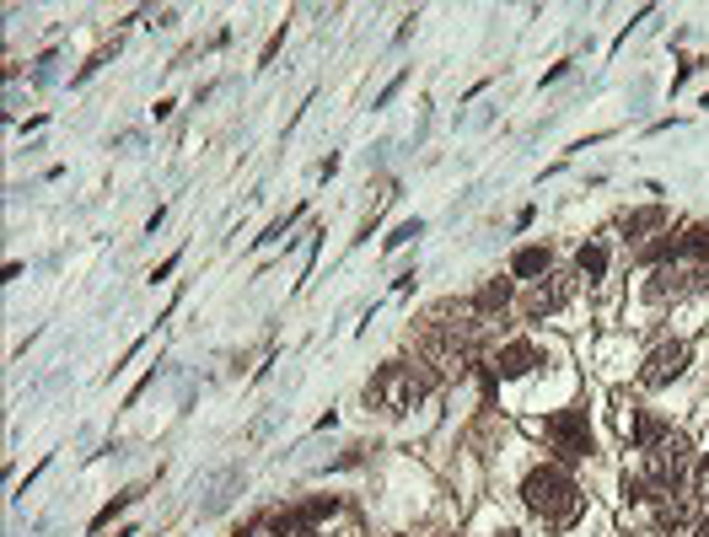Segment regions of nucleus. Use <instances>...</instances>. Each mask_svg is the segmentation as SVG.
<instances>
[{
	"mask_svg": "<svg viewBox=\"0 0 709 537\" xmlns=\"http://www.w3.org/2000/svg\"><path fill=\"white\" fill-rule=\"evenodd\" d=\"M699 489H704V495H709V457H704V473H699Z\"/></svg>",
	"mask_w": 709,
	"mask_h": 537,
	"instance_id": "obj_16",
	"label": "nucleus"
},
{
	"mask_svg": "<svg viewBox=\"0 0 709 537\" xmlns=\"http://www.w3.org/2000/svg\"><path fill=\"white\" fill-rule=\"evenodd\" d=\"M511 274L516 280H538V274H548V248H522L511 258Z\"/></svg>",
	"mask_w": 709,
	"mask_h": 537,
	"instance_id": "obj_9",
	"label": "nucleus"
},
{
	"mask_svg": "<svg viewBox=\"0 0 709 537\" xmlns=\"http://www.w3.org/2000/svg\"><path fill=\"white\" fill-rule=\"evenodd\" d=\"M570 290H575V280H570V274H548V285H538V290H532L527 317H548V312H559L564 301H570Z\"/></svg>",
	"mask_w": 709,
	"mask_h": 537,
	"instance_id": "obj_7",
	"label": "nucleus"
},
{
	"mask_svg": "<svg viewBox=\"0 0 709 537\" xmlns=\"http://www.w3.org/2000/svg\"><path fill=\"white\" fill-rule=\"evenodd\" d=\"M543 430H548V441H554V452H559L564 462L591 457V419H586V409H559V414H548Z\"/></svg>",
	"mask_w": 709,
	"mask_h": 537,
	"instance_id": "obj_3",
	"label": "nucleus"
},
{
	"mask_svg": "<svg viewBox=\"0 0 709 537\" xmlns=\"http://www.w3.org/2000/svg\"><path fill=\"white\" fill-rule=\"evenodd\" d=\"M425 387L430 382L419 371H409L403 360H393V366H382V371L371 376V398L382 403V409H393V414H409L414 403L425 398Z\"/></svg>",
	"mask_w": 709,
	"mask_h": 537,
	"instance_id": "obj_2",
	"label": "nucleus"
},
{
	"mask_svg": "<svg viewBox=\"0 0 709 537\" xmlns=\"http://www.w3.org/2000/svg\"><path fill=\"white\" fill-rule=\"evenodd\" d=\"M505 301H511V285H505V280H489V285L479 290V307H484V312L505 307Z\"/></svg>",
	"mask_w": 709,
	"mask_h": 537,
	"instance_id": "obj_13",
	"label": "nucleus"
},
{
	"mask_svg": "<svg viewBox=\"0 0 709 537\" xmlns=\"http://www.w3.org/2000/svg\"><path fill=\"white\" fill-rule=\"evenodd\" d=\"M522 500H527V511L532 516H543V521H554V527H570L575 516H581V484H575L564 468H532L527 473V484H522Z\"/></svg>",
	"mask_w": 709,
	"mask_h": 537,
	"instance_id": "obj_1",
	"label": "nucleus"
},
{
	"mask_svg": "<svg viewBox=\"0 0 709 537\" xmlns=\"http://www.w3.org/2000/svg\"><path fill=\"white\" fill-rule=\"evenodd\" d=\"M645 452H650V484L672 489L677 478L688 473V441H683V435H677V430H667V435H661V441H650Z\"/></svg>",
	"mask_w": 709,
	"mask_h": 537,
	"instance_id": "obj_4",
	"label": "nucleus"
},
{
	"mask_svg": "<svg viewBox=\"0 0 709 537\" xmlns=\"http://www.w3.org/2000/svg\"><path fill=\"white\" fill-rule=\"evenodd\" d=\"M334 511H339L334 495H317V500H307V505H291V511H280V516L269 521V532H274V537H307L317 521L334 516Z\"/></svg>",
	"mask_w": 709,
	"mask_h": 537,
	"instance_id": "obj_5",
	"label": "nucleus"
},
{
	"mask_svg": "<svg viewBox=\"0 0 709 537\" xmlns=\"http://www.w3.org/2000/svg\"><path fill=\"white\" fill-rule=\"evenodd\" d=\"M495 537H522V532H516V527H505V532H495Z\"/></svg>",
	"mask_w": 709,
	"mask_h": 537,
	"instance_id": "obj_17",
	"label": "nucleus"
},
{
	"mask_svg": "<svg viewBox=\"0 0 709 537\" xmlns=\"http://www.w3.org/2000/svg\"><path fill=\"white\" fill-rule=\"evenodd\" d=\"M688 253L709 258V226H688L683 237H677V258H688Z\"/></svg>",
	"mask_w": 709,
	"mask_h": 537,
	"instance_id": "obj_11",
	"label": "nucleus"
},
{
	"mask_svg": "<svg viewBox=\"0 0 709 537\" xmlns=\"http://www.w3.org/2000/svg\"><path fill=\"white\" fill-rule=\"evenodd\" d=\"M575 264H581V274H586V280H597V274L607 269V248H602V242H586Z\"/></svg>",
	"mask_w": 709,
	"mask_h": 537,
	"instance_id": "obj_12",
	"label": "nucleus"
},
{
	"mask_svg": "<svg viewBox=\"0 0 709 537\" xmlns=\"http://www.w3.org/2000/svg\"><path fill=\"white\" fill-rule=\"evenodd\" d=\"M419 231H425V221H403V226L393 231V237H387V248H403V242H414Z\"/></svg>",
	"mask_w": 709,
	"mask_h": 537,
	"instance_id": "obj_14",
	"label": "nucleus"
},
{
	"mask_svg": "<svg viewBox=\"0 0 709 537\" xmlns=\"http://www.w3.org/2000/svg\"><path fill=\"white\" fill-rule=\"evenodd\" d=\"M285 49V27H280V33H274L269 43H264V65H274V54H280Z\"/></svg>",
	"mask_w": 709,
	"mask_h": 537,
	"instance_id": "obj_15",
	"label": "nucleus"
},
{
	"mask_svg": "<svg viewBox=\"0 0 709 537\" xmlns=\"http://www.w3.org/2000/svg\"><path fill=\"white\" fill-rule=\"evenodd\" d=\"M661 226H667V210H661V205L624 215V231H629V237H640V231H661Z\"/></svg>",
	"mask_w": 709,
	"mask_h": 537,
	"instance_id": "obj_10",
	"label": "nucleus"
},
{
	"mask_svg": "<svg viewBox=\"0 0 709 537\" xmlns=\"http://www.w3.org/2000/svg\"><path fill=\"white\" fill-rule=\"evenodd\" d=\"M688 344L683 339H672V344H656L650 350V360H645V371H640V382L645 387H667V382H677V376L688 371Z\"/></svg>",
	"mask_w": 709,
	"mask_h": 537,
	"instance_id": "obj_6",
	"label": "nucleus"
},
{
	"mask_svg": "<svg viewBox=\"0 0 709 537\" xmlns=\"http://www.w3.org/2000/svg\"><path fill=\"white\" fill-rule=\"evenodd\" d=\"M532 366H538V350H532L527 339H516V344H505V350L495 355V376H527Z\"/></svg>",
	"mask_w": 709,
	"mask_h": 537,
	"instance_id": "obj_8",
	"label": "nucleus"
}]
</instances>
